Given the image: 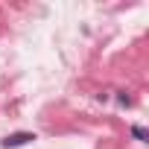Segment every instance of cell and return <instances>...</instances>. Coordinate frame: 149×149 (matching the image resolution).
Listing matches in <instances>:
<instances>
[{"instance_id": "2", "label": "cell", "mask_w": 149, "mask_h": 149, "mask_svg": "<svg viewBox=\"0 0 149 149\" xmlns=\"http://www.w3.org/2000/svg\"><path fill=\"white\" fill-rule=\"evenodd\" d=\"M132 134H134L137 140H146V129H143V126H134V129H132Z\"/></svg>"}, {"instance_id": "1", "label": "cell", "mask_w": 149, "mask_h": 149, "mask_svg": "<svg viewBox=\"0 0 149 149\" xmlns=\"http://www.w3.org/2000/svg\"><path fill=\"white\" fill-rule=\"evenodd\" d=\"M29 140H35L32 132H15V134H9V137L3 140V149H18V146H24V143H29Z\"/></svg>"}]
</instances>
